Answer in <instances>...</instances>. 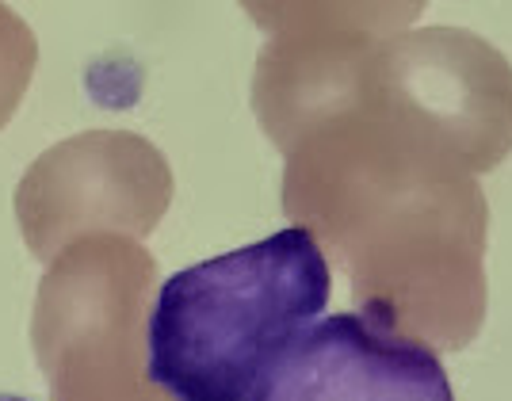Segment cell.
Wrapping results in <instances>:
<instances>
[{"label":"cell","instance_id":"7a4b0ae2","mask_svg":"<svg viewBox=\"0 0 512 401\" xmlns=\"http://www.w3.org/2000/svg\"><path fill=\"white\" fill-rule=\"evenodd\" d=\"M249 401H455L440 356L398 329L390 302L314 321Z\"/></svg>","mask_w":512,"mask_h":401},{"label":"cell","instance_id":"3957f363","mask_svg":"<svg viewBox=\"0 0 512 401\" xmlns=\"http://www.w3.org/2000/svg\"><path fill=\"white\" fill-rule=\"evenodd\" d=\"M0 401H27V398H16V394H0Z\"/></svg>","mask_w":512,"mask_h":401},{"label":"cell","instance_id":"6da1fadb","mask_svg":"<svg viewBox=\"0 0 512 401\" xmlns=\"http://www.w3.org/2000/svg\"><path fill=\"white\" fill-rule=\"evenodd\" d=\"M329 291V260L302 226L180 268L153 298L146 375L172 401H249Z\"/></svg>","mask_w":512,"mask_h":401}]
</instances>
